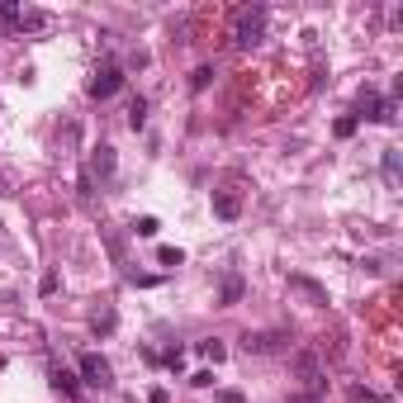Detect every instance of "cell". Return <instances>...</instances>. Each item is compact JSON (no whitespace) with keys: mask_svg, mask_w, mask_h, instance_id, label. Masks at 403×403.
<instances>
[{"mask_svg":"<svg viewBox=\"0 0 403 403\" xmlns=\"http://www.w3.org/2000/svg\"><path fill=\"white\" fill-rule=\"evenodd\" d=\"M199 356H204V361H223V356H228V347H223V342H218V337H209V342H199Z\"/></svg>","mask_w":403,"mask_h":403,"instance_id":"5bb4252c","label":"cell"},{"mask_svg":"<svg viewBox=\"0 0 403 403\" xmlns=\"http://www.w3.org/2000/svg\"><path fill=\"white\" fill-rule=\"evenodd\" d=\"M351 403H384V399L370 394V389H351Z\"/></svg>","mask_w":403,"mask_h":403,"instance_id":"cb8c5ba5","label":"cell"},{"mask_svg":"<svg viewBox=\"0 0 403 403\" xmlns=\"http://www.w3.org/2000/svg\"><path fill=\"white\" fill-rule=\"evenodd\" d=\"M190 384H195V389H209V384H214V370H195Z\"/></svg>","mask_w":403,"mask_h":403,"instance_id":"603a6c76","label":"cell"},{"mask_svg":"<svg viewBox=\"0 0 403 403\" xmlns=\"http://www.w3.org/2000/svg\"><path fill=\"white\" fill-rule=\"evenodd\" d=\"M238 299H242V275H228V280H223V290H218V304L228 309V304H238Z\"/></svg>","mask_w":403,"mask_h":403,"instance_id":"7c38bea8","label":"cell"},{"mask_svg":"<svg viewBox=\"0 0 403 403\" xmlns=\"http://www.w3.org/2000/svg\"><path fill=\"white\" fill-rule=\"evenodd\" d=\"M242 347L252 356H270V351H290V332H247Z\"/></svg>","mask_w":403,"mask_h":403,"instance_id":"277c9868","label":"cell"},{"mask_svg":"<svg viewBox=\"0 0 403 403\" xmlns=\"http://www.w3.org/2000/svg\"><path fill=\"white\" fill-rule=\"evenodd\" d=\"M81 379H85L90 389H109V384H114V365H109L100 351H85V356H81Z\"/></svg>","mask_w":403,"mask_h":403,"instance_id":"3957f363","label":"cell"},{"mask_svg":"<svg viewBox=\"0 0 403 403\" xmlns=\"http://www.w3.org/2000/svg\"><path fill=\"white\" fill-rule=\"evenodd\" d=\"M218 403H247L242 389H218Z\"/></svg>","mask_w":403,"mask_h":403,"instance_id":"d4e9b609","label":"cell"},{"mask_svg":"<svg viewBox=\"0 0 403 403\" xmlns=\"http://www.w3.org/2000/svg\"><path fill=\"white\" fill-rule=\"evenodd\" d=\"M356 124H361V119H356V114H347V119H337V124H332V133H337V138H351V133H356Z\"/></svg>","mask_w":403,"mask_h":403,"instance_id":"d6986e66","label":"cell"},{"mask_svg":"<svg viewBox=\"0 0 403 403\" xmlns=\"http://www.w3.org/2000/svg\"><path fill=\"white\" fill-rule=\"evenodd\" d=\"M48 379H53V389H57V394H67V399H76V375H72L67 365H53V370H48Z\"/></svg>","mask_w":403,"mask_h":403,"instance_id":"8fae6325","label":"cell"},{"mask_svg":"<svg viewBox=\"0 0 403 403\" xmlns=\"http://www.w3.org/2000/svg\"><path fill=\"white\" fill-rule=\"evenodd\" d=\"M90 327H95V332H114V309H100V313L90 318Z\"/></svg>","mask_w":403,"mask_h":403,"instance_id":"2e32d148","label":"cell"},{"mask_svg":"<svg viewBox=\"0 0 403 403\" xmlns=\"http://www.w3.org/2000/svg\"><path fill=\"white\" fill-rule=\"evenodd\" d=\"M214 81V67H195V76H190V90H204Z\"/></svg>","mask_w":403,"mask_h":403,"instance_id":"ac0fdd59","label":"cell"},{"mask_svg":"<svg viewBox=\"0 0 403 403\" xmlns=\"http://www.w3.org/2000/svg\"><path fill=\"white\" fill-rule=\"evenodd\" d=\"M119 85H124V72H119L114 62H105V67H100V72L90 76V85H85V90H90V100H109V95H114Z\"/></svg>","mask_w":403,"mask_h":403,"instance_id":"5b68a950","label":"cell"},{"mask_svg":"<svg viewBox=\"0 0 403 403\" xmlns=\"http://www.w3.org/2000/svg\"><path fill=\"white\" fill-rule=\"evenodd\" d=\"M356 119H375V124H394L399 119V109H394V100H384L375 85H361V95H356Z\"/></svg>","mask_w":403,"mask_h":403,"instance_id":"7a4b0ae2","label":"cell"},{"mask_svg":"<svg viewBox=\"0 0 403 403\" xmlns=\"http://www.w3.org/2000/svg\"><path fill=\"white\" fill-rule=\"evenodd\" d=\"M295 370H299V379H309V384H318V379H322V365H318V356H313V351H299V356H295Z\"/></svg>","mask_w":403,"mask_h":403,"instance_id":"9c48e42d","label":"cell"},{"mask_svg":"<svg viewBox=\"0 0 403 403\" xmlns=\"http://www.w3.org/2000/svg\"><path fill=\"white\" fill-rule=\"evenodd\" d=\"M38 290H43V295H57V270H43V280H38Z\"/></svg>","mask_w":403,"mask_h":403,"instance_id":"7402d4cb","label":"cell"},{"mask_svg":"<svg viewBox=\"0 0 403 403\" xmlns=\"http://www.w3.org/2000/svg\"><path fill=\"white\" fill-rule=\"evenodd\" d=\"M157 228H161V223H157L152 214H147V218H138V223H133V233H138V238H157Z\"/></svg>","mask_w":403,"mask_h":403,"instance_id":"e0dca14e","label":"cell"},{"mask_svg":"<svg viewBox=\"0 0 403 403\" xmlns=\"http://www.w3.org/2000/svg\"><path fill=\"white\" fill-rule=\"evenodd\" d=\"M0 24H19V5H15V0H5V5H0Z\"/></svg>","mask_w":403,"mask_h":403,"instance_id":"ffe728a7","label":"cell"},{"mask_svg":"<svg viewBox=\"0 0 403 403\" xmlns=\"http://www.w3.org/2000/svg\"><path fill=\"white\" fill-rule=\"evenodd\" d=\"M266 38V5H247L233 15V43L238 48H256Z\"/></svg>","mask_w":403,"mask_h":403,"instance_id":"6da1fadb","label":"cell"},{"mask_svg":"<svg viewBox=\"0 0 403 403\" xmlns=\"http://www.w3.org/2000/svg\"><path fill=\"white\" fill-rule=\"evenodd\" d=\"M157 261H161V266H181V261H186V252H176V247H161Z\"/></svg>","mask_w":403,"mask_h":403,"instance_id":"44dd1931","label":"cell"},{"mask_svg":"<svg viewBox=\"0 0 403 403\" xmlns=\"http://www.w3.org/2000/svg\"><path fill=\"white\" fill-rule=\"evenodd\" d=\"M214 218H223V223L242 218V190L238 186H218L214 190Z\"/></svg>","mask_w":403,"mask_h":403,"instance_id":"8992f818","label":"cell"},{"mask_svg":"<svg viewBox=\"0 0 403 403\" xmlns=\"http://www.w3.org/2000/svg\"><path fill=\"white\" fill-rule=\"evenodd\" d=\"M19 33H43V28H53V15L48 10H19Z\"/></svg>","mask_w":403,"mask_h":403,"instance_id":"ba28073f","label":"cell"},{"mask_svg":"<svg viewBox=\"0 0 403 403\" xmlns=\"http://www.w3.org/2000/svg\"><path fill=\"white\" fill-rule=\"evenodd\" d=\"M142 124H147V100H142V95H138L133 105H129V129H133V133H138V129H142Z\"/></svg>","mask_w":403,"mask_h":403,"instance_id":"4fadbf2b","label":"cell"},{"mask_svg":"<svg viewBox=\"0 0 403 403\" xmlns=\"http://www.w3.org/2000/svg\"><path fill=\"white\" fill-rule=\"evenodd\" d=\"M399 176H403V152H399V147H389V152H384V186L399 190Z\"/></svg>","mask_w":403,"mask_h":403,"instance_id":"30bf717a","label":"cell"},{"mask_svg":"<svg viewBox=\"0 0 403 403\" xmlns=\"http://www.w3.org/2000/svg\"><path fill=\"white\" fill-rule=\"evenodd\" d=\"M114 166H119V161H114V147H109V142H100V147L90 152V171H85V176H90V181H95V176H100V181H109V176H114Z\"/></svg>","mask_w":403,"mask_h":403,"instance_id":"52a82bcc","label":"cell"},{"mask_svg":"<svg viewBox=\"0 0 403 403\" xmlns=\"http://www.w3.org/2000/svg\"><path fill=\"white\" fill-rule=\"evenodd\" d=\"M290 285H295V290H304V295L313 299V304H327V295H322V290H318V285H313V280H299V275H295Z\"/></svg>","mask_w":403,"mask_h":403,"instance_id":"9a60e30c","label":"cell"}]
</instances>
